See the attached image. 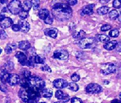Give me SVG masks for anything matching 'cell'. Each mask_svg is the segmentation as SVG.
Returning a JSON list of instances; mask_svg holds the SVG:
<instances>
[{
	"label": "cell",
	"mask_w": 121,
	"mask_h": 103,
	"mask_svg": "<svg viewBox=\"0 0 121 103\" xmlns=\"http://www.w3.org/2000/svg\"><path fill=\"white\" fill-rule=\"evenodd\" d=\"M20 85L21 89L19 90L18 95L23 102L25 103H38L41 97V90L32 87L28 84L27 79L23 78L20 80Z\"/></svg>",
	"instance_id": "1"
},
{
	"label": "cell",
	"mask_w": 121,
	"mask_h": 103,
	"mask_svg": "<svg viewBox=\"0 0 121 103\" xmlns=\"http://www.w3.org/2000/svg\"><path fill=\"white\" fill-rule=\"evenodd\" d=\"M52 13L57 20L66 21L71 18L73 10L68 4L56 3L52 7Z\"/></svg>",
	"instance_id": "2"
},
{
	"label": "cell",
	"mask_w": 121,
	"mask_h": 103,
	"mask_svg": "<svg viewBox=\"0 0 121 103\" xmlns=\"http://www.w3.org/2000/svg\"><path fill=\"white\" fill-rule=\"evenodd\" d=\"M27 82L30 85L37 88L41 91L45 87V82L41 78L36 75H32L27 79Z\"/></svg>",
	"instance_id": "3"
},
{
	"label": "cell",
	"mask_w": 121,
	"mask_h": 103,
	"mask_svg": "<svg viewBox=\"0 0 121 103\" xmlns=\"http://www.w3.org/2000/svg\"><path fill=\"white\" fill-rule=\"evenodd\" d=\"M96 43V38L93 37H85L79 40L78 42V45L81 49H88L95 46Z\"/></svg>",
	"instance_id": "4"
},
{
	"label": "cell",
	"mask_w": 121,
	"mask_h": 103,
	"mask_svg": "<svg viewBox=\"0 0 121 103\" xmlns=\"http://www.w3.org/2000/svg\"><path fill=\"white\" fill-rule=\"evenodd\" d=\"M7 8L10 13L15 15H17L20 13L21 11L22 10L21 1L18 0L11 1V2L8 4Z\"/></svg>",
	"instance_id": "5"
},
{
	"label": "cell",
	"mask_w": 121,
	"mask_h": 103,
	"mask_svg": "<svg viewBox=\"0 0 121 103\" xmlns=\"http://www.w3.org/2000/svg\"><path fill=\"white\" fill-rule=\"evenodd\" d=\"M100 72L104 75L114 73L116 72V67L113 63H107L104 64L102 68L100 70Z\"/></svg>",
	"instance_id": "6"
},
{
	"label": "cell",
	"mask_w": 121,
	"mask_h": 103,
	"mask_svg": "<svg viewBox=\"0 0 121 103\" xmlns=\"http://www.w3.org/2000/svg\"><path fill=\"white\" fill-rule=\"evenodd\" d=\"M102 90V87L99 84L95 83H91L88 84L86 87V91L87 93L90 94H95L101 92Z\"/></svg>",
	"instance_id": "7"
},
{
	"label": "cell",
	"mask_w": 121,
	"mask_h": 103,
	"mask_svg": "<svg viewBox=\"0 0 121 103\" xmlns=\"http://www.w3.org/2000/svg\"><path fill=\"white\" fill-rule=\"evenodd\" d=\"M53 57L60 60H66L69 57V53L65 49H57L54 52Z\"/></svg>",
	"instance_id": "8"
},
{
	"label": "cell",
	"mask_w": 121,
	"mask_h": 103,
	"mask_svg": "<svg viewBox=\"0 0 121 103\" xmlns=\"http://www.w3.org/2000/svg\"><path fill=\"white\" fill-rule=\"evenodd\" d=\"M20 82V78L18 75L16 74V73L9 74L7 80V83L9 85H16L17 84H18Z\"/></svg>",
	"instance_id": "9"
},
{
	"label": "cell",
	"mask_w": 121,
	"mask_h": 103,
	"mask_svg": "<svg viewBox=\"0 0 121 103\" xmlns=\"http://www.w3.org/2000/svg\"><path fill=\"white\" fill-rule=\"evenodd\" d=\"M53 85L55 88L58 89H62L64 88L68 87V83L66 80L58 78L56 80H54L53 82Z\"/></svg>",
	"instance_id": "10"
},
{
	"label": "cell",
	"mask_w": 121,
	"mask_h": 103,
	"mask_svg": "<svg viewBox=\"0 0 121 103\" xmlns=\"http://www.w3.org/2000/svg\"><path fill=\"white\" fill-rule=\"evenodd\" d=\"M15 57L18 59V61L21 65H23V66H25V65L27 66L28 59L26 57V56L24 53H23L22 52H17L15 54Z\"/></svg>",
	"instance_id": "11"
},
{
	"label": "cell",
	"mask_w": 121,
	"mask_h": 103,
	"mask_svg": "<svg viewBox=\"0 0 121 103\" xmlns=\"http://www.w3.org/2000/svg\"><path fill=\"white\" fill-rule=\"evenodd\" d=\"M44 34L45 36H49L51 38H56L58 34V30L55 27H51V28H47L44 30Z\"/></svg>",
	"instance_id": "12"
},
{
	"label": "cell",
	"mask_w": 121,
	"mask_h": 103,
	"mask_svg": "<svg viewBox=\"0 0 121 103\" xmlns=\"http://www.w3.org/2000/svg\"><path fill=\"white\" fill-rule=\"evenodd\" d=\"M95 7L94 4H90L86 6H85L83 7L81 11V16L85 15H91L93 13V8Z\"/></svg>",
	"instance_id": "13"
},
{
	"label": "cell",
	"mask_w": 121,
	"mask_h": 103,
	"mask_svg": "<svg viewBox=\"0 0 121 103\" xmlns=\"http://www.w3.org/2000/svg\"><path fill=\"white\" fill-rule=\"evenodd\" d=\"M13 25V21L9 17H6L1 21H0V27L2 29H7Z\"/></svg>",
	"instance_id": "14"
},
{
	"label": "cell",
	"mask_w": 121,
	"mask_h": 103,
	"mask_svg": "<svg viewBox=\"0 0 121 103\" xmlns=\"http://www.w3.org/2000/svg\"><path fill=\"white\" fill-rule=\"evenodd\" d=\"M18 25L20 27V30L22 32H28L29 30H30V24L26 20H19Z\"/></svg>",
	"instance_id": "15"
},
{
	"label": "cell",
	"mask_w": 121,
	"mask_h": 103,
	"mask_svg": "<svg viewBox=\"0 0 121 103\" xmlns=\"http://www.w3.org/2000/svg\"><path fill=\"white\" fill-rule=\"evenodd\" d=\"M118 44V42L116 40H113V41H110V42H108L104 45V48L106 50L108 51H111L116 48L117 45Z\"/></svg>",
	"instance_id": "16"
},
{
	"label": "cell",
	"mask_w": 121,
	"mask_h": 103,
	"mask_svg": "<svg viewBox=\"0 0 121 103\" xmlns=\"http://www.w3.org/2000/svg\"><path fill=\"white\" fill-rule=\"evenodd\" d=\"M38 16L40 19L45 20L47 17H49L50 16V13L49 10L47 9H41L39 11Z\"/></svg>",
	"instance_id": "17"
},
{
	"label": "cell",
	"mask_w": 121,
	"mask_h": 103,
	"mask_svg": "<svg viewBox=\"0 0 121 103\" xmlns=\"http://www.w3.org/2000/svg\"><path fill=\"white\" fill-rule=\"evenodd\" d=\"M30 43L28 40H22L19 42L18 48L23 51H26L30 48Z\"/></svg>",
	"instance_id": "18"
},
{
	"label": "cell",
	"mask_w": 121,
	"mask_h": 103,
	"mask_svg": "<svg viewBox=\"0 0 121 103\" xmlns=\"http://www.w3.org/2000/svg\"><path fill=\"white\" fill-rule=\"evenodd\" d=\"M9 75V73H8V72L4 70H1L0 73V79L1 81V83L3 84H5L7 83L8 78Z\"/></svg>",
	"instance_id": "19"
},
{
	"label": "cell",
	"mask_w": 121,
	"mask_h": 103,
	"mask_svg": "<svg viewBox=\"0 0 121 103\" xmlns=\"http://www.w3.org/2000/svg\"><path fill=\"white\" fill-rule=\"evenodd\" d=\"M85 36H86V33L83 30H81L79 32H75L73 34V37L76 39H78L79 40L85 38Z\"/></svg>",
	"instance_id": "20"
},
{
	"label": "cell",
	"mask_w": 121,
	"mask_h": 103,
	"mask_svg": "<svg viewBox=\"0 0 121 103\" xmlns=\"http://www.w3.org/2000/svg\"><path fill=\"white\" fill-rule=\"evenodd\" d=\"M14 68V64L12 61H8L4 64V65L2 67L1 70H4L6 72H9V71H11Z\"/></svg>",
	"instance_id": "21"
},
{
	"label": "cell",
	"mask_w": 121,
	"mask_h": 103,
	"mask_svg": "<svg viewBox=\"0 0 121 103\" xmlns=\"http://www.w3.org/2000/svg\"><path fill=\"white\" fill-rule=\"evenodd\" d=\"M32 6V1H24L22 4V10L28 12L31 9Z\"/></svg>",
	"instance_id": "22"
},
{
	"label": "cell",
	"mask_w": 121,
	"mask_h": 103,
	"mask_svg": "<svg viewBox=\"0 0 121 103\" xmlns=\"http://www.w3.org/2000/svg\"><path fill=\"white\" fill-rule=\"evenodd\" d=\"M53 92L50 89H43L41 92V95L45 98H50L52 96Z\"/></svg>",
	"instance_id": "23"
},
{
	"label": "cell",
	"mask_w": 121,
	"mask_h": 103,
	"mask_svg": "<svg viewBox=\"0 0 121 103\" xmlns=\"http://www.w3.org/2000/svg\"><path fill=\"white\" fill-rule=\"evenodd\" d=\"M96 39L101 42H107L109 41L110 37L107 35L105 34H97L96 36Z\"/></svg>",
	"instance_id": "24"
},
{
	"label": "cell",
	"mask_w": 121,
	"mask_h": 103,
	"mask_svg": "<svg viewBox=\"0 0 121 103\" xmlns=\"http://www.w3.org/2000/svg\"><path fill=\"white\" fill-rule=\"evenodd\" d=\"M108 17L110 20H116L117 18H119V13L117 12V10H112L108 13Z\"/></svg>",
	"instance_id": "25"
},
{
	"label": "cell",
	"mask_w": 121,
	"mask_h": 103,
	"mask_svg": "<svg viewBox=\"0 0 121 103\" xmlns=\"http://www.w3.org/2000/svg\"><path fill=\"white\" fill-rule=\"evenodd\" d=\"M16 48H17V46L15 44H8L7 46H6L4 51H5L6 53L9 54H11L12 53L13 50L16 49Z\"/></svg>",
	"instance_id": "26"
},
{
	"label": "cell",
	"mask_w": 121,
	"mask_h": 103,
	"mask_svg": "<svg viewBox=\"0 0 121 103\" xmlns=\"http://www.w3.org/2000/svg\"><path fill=\"white\" fill-rule=\"evenodd\" d=\"M108 10H109V8L108 6H104L98 8L97 10V13L100 15H104L107 13L108 12Z\"/></svg>",
	"instance_id": "27"
},
{
	"label": "cell",
	"mask_w": 121,
	"mask_h": 103,
	"mask_svg": "<svg viewBox=\"0 0 121 103\" xmlns=\"http://www.w3.org/2000/svg\"><path fill=\"white\" fill-rule=\"evenodd\" d=\"M68 88L72 91L76 92L79 90V86L74 82H70L68 84Z\"/></svg>",
	"instance_id": "28"
},
{
	"label": "cell",
	"mask_w": 121,
	"mask_h": 103,
	"mask_svg": "<svg viewBox=\"0 0 121 103\" xmlns=\"http://www.w3.org/2000/svg\"><path fill=\"white\" fill-rule=\"evenodd\" d=\"M35 61L37 64H43L45 61V58L43 56L36 55L35 57Z\"/></svg>",
	"instance_id": "29"
},
{
	"label": "cell",
	"mask_w": 121,
	"mask_h": 103,
	"mask_svg": "<svg viewBox=\"0 0 121 103\" xmlns=\"http://www.w3.org/2000/svg\"><path fill=\"white\" fill-rule=\"evenodd\" d=\"M119 30L117 29H114L113 30H111L109 32V36L111 37H117L119 36Z\"/></svg>",
	"instance_id": "30"
},
{
	"label": "cell",
	"mask_w": 121,
	"mask_h": 103,
	"mask_svg": "<svg viewBox=\"0 0 121 103\" xmlns=\"http://www.w3.org/2000/svg\"><path fill=\"white\" fill-rule=\"evenodd\" d=\"M65 94L62 91V90H57L56 94H55V96L56 97L57 99H59V100H62L63 97Z\"/></svg>",
	"instance_id": "31"
},
{
	"label": "cell",
	"mask_w": 121,
	"mask_h": 103,
	"mask_svg": "<svg viewBox=\"0 0 121 103\" xmlns=\"http://www.w3.org/2000/svg\"><path fill=\"white\" fill-rule=\"evenodd\" d=\"M18 15H19V17L21 19L23 20H25V19H26V18L28 17V13L27 12H25V11L22 10Z\"/></svg>",
	"instance_id": "32"
},
{
	"label": "cell",
	"mask_w": 121,
	"mask_h": 103,
	"mask_svg": "<svg viewBox=\"0 0 121 103\" xmlns=\"http://www.w3.org/2000/svg\"><path fill=\"white\" fill-rule=\"evenodd\" d=\"M35 56H30L29 58L28 61V64H27V66L30 67H34V65H35Z\"/></svg>",
	"instance_id": "33"
},
{
	"label": "cell",
	"mask_w": 121,
	"mask_h": 103,
	"mask_svg": "<svg viewBox=\"0 0 121 103\" xmlns=\"http://www.w3.org/2000/svg\"><path fill=\"white\" fill-rule=\"evenodd\" d=\"M32 6H33V8H34V10H37L39 8V4L40 1H38V0H34V1H32Z\"/></svg>",
	"instance_id": "34"
},
{
	"label": "cell",
	"mask_w": 121,
	"mask_h": 103,
	"mask_svg": "<svg viewBox=\"0 0 121 103\" xmlns=\"http://www.w3.org/2000/svg\"><path fill=\"white\" fill-rule=\"evenodd\" d=\"M71 78L73 82H78L80 80V76L77 73H74L71 76Z\"/></svg>",
	"instance_id": "35"
},
{
	"label": "cell",
	"mask_w": 121,
	"mask_h": 103,
	"mask_svg": "<svg viewBox=\"0 0 121 103\" xmlns=\"http://www.w3.org/2000/svg\"><path fill=\"white\" fill-rule=\"evenodd\" d=\"M32 76L31 75V72L30 71L26 70H25L23 72V78H25V79H28Z\"/></svg>",
	"instance_id": "36"
},
{
	"label": "cell",
	"mask_w": 121,
	"mask_h": 103,
	"mask_svg": "<svg viewBox=\"0 0 121 103\" xmlns=\"http://www.w3.org/2000/svg\"><path fill=\"white\" fill-rule=\"evenodd\" d=\"M113 6L115 8H121V1H119V0H115V1H113Z\"/></svg>",
	"instance_id": "37"
},
{
	"label": "cell",
	"mask_w": 121,
	"mask_h": 103,
	"mask_svg": "<svg viewBox=\"0 0 121 103\" xmlns=\"http://www.w3.org/2000/svg\"><path fill=\"white\" fill-rule=\"evenodd\" d=\"M111 29V26L108 24H105V25H102L101 27V31L102 32H107V31H109Z\"/></svg>",
	"instance_id": "38"
},
{
	"label": "cell",
	"mask_w": 121,
	"mask_h": 103,
	"mask_svg": "<svg viewBox=\"0 0 121 103\" xmlns=\"http://www.w3.org/2000/svg\"><path fill=\"white\" fill-rule=\"evenodd\" d=\"M7 38V35L4 30H0V39L4 40Z\"/></svg>",
	"instance_id": "39"
},
{
	"label": "cell",
	"mask_w": 121,
	"mask_h": 103,
	"mask_svg": "<svg viewBox=\"0 0 121 103\" xmlns=\"http://www.w3.org/2000/svg\"><path fill=\"white\" fill-rule=\"evenodd\" d=\"M71 103H83V101H81V99L76 97H74L73 98H71Z\"/></svg>",
	"instance_id": "40"
},
{
	"label": "cell",
	"mask_w": 121,
	"mask_h": 103,
	"mask_svg": "<svg viewBox=\"0 0 121 103\" xmlns=\"http://www.w3.org/2000/svg\"><path fill=\"white\" fill-rule=\"evenodd\" d=\"M45 23L46 24H48V25H51V24H52L53 23V18L51 17V15L49 16V17H47L45 20H43Z\"/></svg>",
	"instance_id": "41"
},
{
	"label": "cell",
	"mask_w": 121,
	"mask_h": 103,
	"mask_svg": "<svg viewBox=\"0 0 121 103\" xmlns=\"http://www.w3.org/2000/svg\"><path fill=\"white\" fill-rule=\"evenodd\" d=\"M12 30L14 32H18V31H21L20 27L18 24H14V25H12Z\"/></svg>",
	"instance_id": "42"
},
{
	"label": "cell",
	"mask_w": 121,
	"mask_h": 103,
	"mask_svg": "<svg viewBox=\"0 0 121 103\" xmlns=\"http://www.w3.org/2000/svg\"><path fill=\"white\" fill-rule=\"evenodd\" d=\"M0 90L3 92H7L8 89L5 84H0Z\"/></svg>",
	"instance_id": "43"
},
{
	"label": "cell",
	"mask_w": 121,
	"mask_h": 103,
	"mask_svg": "<svg viewBox=\"0 0 121 103\" xmlns=\"http://www.w3.org/2000/svg\"><path fill=\"white\" fill-rule=\"evenodd\" d=\"M69 99H70L69 95L65 94L64 95V97H63V98H62V101L63 102V103H68V101H69Z\"/></svg>",
	"instance_id": "44"
},
{
	"label": "cell",
	"mask_w": 121,
	"mask_h": 103,
	"mask_svg": "<svg viewBox=\"0 0 121 103\" xmlns=\"http://www.w3.org/2000/svg\"><path fill=\"white\" fill-rule=\"evenodd\" d=\"M42 71H45V72H48L50 73L52 72L51 68L48 65H44L43 67H42Z\"/></svg>",
	"instance_id": "45"
},
{
	"label": "cell",
	"mask_w": 121,
	"mask_h": 103,
	"mask_svg": "<svg viewBox=\"0 0 121 103\" xmlns=\"http://www.w3.org/2000/svg\"><path fill=\"white\" fill-rule=\"evenodd\" d=\"M67 2H68V3H69V5L74 6V5L77 4L78 1H76V0H71V1H68Z\"/></svg>",
	"instance_id": "46"
},
{
	"label": "cell",
	"mask_w": 121,
	"mask_h": 103,
	"mask_svg": "<svg viewBox=\"0 0 121 103\" xmlns=\"http://www.w3.org/2000/svg\"><path fill=\"white\" fill-rule=\"evenodd\" d=\"M115 49H116L117 51L121 52V41H120V42L117 44V47L115 48Z\"/></svg>",
	"instance_id": "47"
},
{
	"label": "cell",
	"mask_w": 121,
	"mask_h": 103,
	"mask_svg": "<svg viewBox=\"0 0 121 103\" xmlns=\"http://www.w3.org/2000/svg\"><path fill=\"white\" fill-rule=\"evenodd\" d=\"M5 18V14L4 13H0V21H1L3 19H4Z\"/></svg>",
	"instance_id": "48"
},
{
	"label": "cell",
	"mask_w": 121,
	"mask_h": 103,
	"mask_svg": "<svg viewBox=\"0 0 121 103\" xmlns=\"http://www.w3.org/2000/svg\"><path fill=\"white\" fill-rule=\"evenodd\" d=\"M110 103H121V100H119V99H115L112 100Z\"/></svg>",
	"instance_id": "49"
},
{
	"label": "cell",
	"mask_w": 121,
	"mask_h": 103,
	"mask_svg": "<svg viewBox=\"0 0 121 103\" xmlns=\"http://www.w3.org/2000/svg\"><path fill=\"white\" fill-rule=\"evenodd\" d=\"M7 7H4L3 10H1V13H4V12H7Z\"/></svg>",
	"instance_id": "50"
},
{
	"label": "cell",
	"mask_w": 121,
	"mask_h": 103,
	"mask_svg": "<svg viewBox=\"0 0 121 103\" xmlns=\"http://www.w3.org/2000/svg\"><path fill=\"white\" fill-rule=\"evenodd\" d=\"M109 2V1L107 0V1H100V3H107Z\"/></svg>",
	"instance_id": "51"
},
{
	"label": "cell",
	"mask_w": 121,
	"mask_h": 103,
	"mask_svg": "<svg viewBox=\"0 0 121 103\" xmlns=\"http://www.w3.org/2000/svg\"><path fill=\"white\" fill-rule=\"evenodd\" d=\"M6 2H7V1H0V3H1L2 4H4V3H6Z\"/></svg>",
	"instance_id": "52"
},
{
	"label": "cell",
	"mask_w": 121,
	"mask_h": 103,
	"mask_svg": "<svg viewBox=\"0 0 121 103\" xmlns=\"http://www.w3.org/2000/svg\"><path fill=\"white\" fill-rule=\"evenodd\" d=\"M118 19H119V20L121 22V15H119V18H118Z\"/></svg>",
	"instance_id": "53"
},
{
	"label": "cell",
	"mask_w": 121,
	"mask_h": 103,
	"mask_svg": "<svg viewBox=\"0 0 121 103\" xmlns=\"http://www.w3.org/2000/svg\"><path fill=\"white\" fill-rule=\"evenodd\" d=\"M104 84H109V82H106V80H105L104 82Z\"/></svg>",
	"instance_id": "54"
},
{
	"label": "cell",
	"mask_w": 121,
	"mask_h": 103,
	"mask_svg": "<svg viewBox=\"0 0 121 103\" xmlns=\"http://www.w3.org/2000/svg\"><path fill=\"white\" fill-rule=\"evenodd\" d=\"M54 103H60V102H59V101H57V102H55Z\"/></svg>",
	"instance_id": "55"
},
{
	"label": "cell",
	"mask_w": 121,
	"mask_h": 103,
	"mask_svg": "<svg viewBox=\"0 0 121 103\" xmlns=\"http://www.w3.org/2000/svg\"><path fill=\"white\" fill-rule=\"evenodd\" d=\"M119 97H120L121 98V93H120V94H119Z\"/></svg>",
	"instance_id": "56"
},
{
	"label": "cell",
	"mask_w": 121,
	"mask_h": 103,
	"mask_svg": "<svg viewBox=\"0 0 121 103\" xmlns=\"http://www.w3.org/2000/svg\"><path fill=\"white\" fill-rule=\"evenodd\" d=\"M1 51H2L1 49V48H0V53H1Z\"/></svg>",
	"instance_id": "57"
},
{
	"label": "cell",
	"mask_w": 121,
	"mask_h": 103,
	"mask_svg": "<svg viewBox=\"0 0 121 103\" xmlns=\"http://www.w3.org/2000/svg\"><path fill=\"white\" fill-rule=\"evenodd\" d=\"M44 103V102H42V103Z\"/></svg>",
	"instance_id": "58"
}]
</instances>
